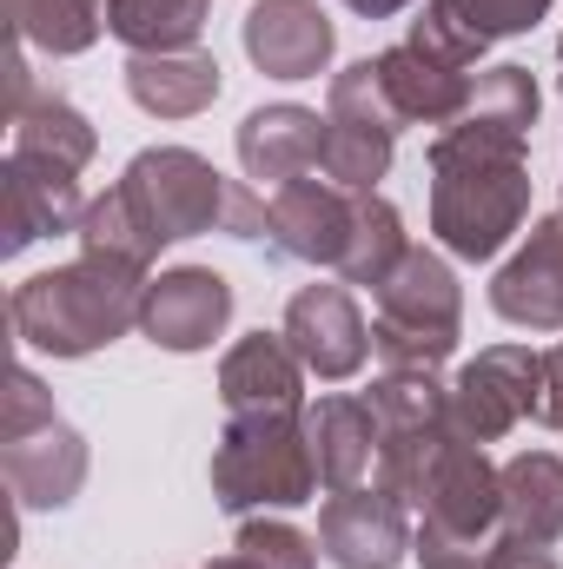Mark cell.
<instances>
[{
	"instance_id": "obj_16",
	"label": "cell",
	"mask_w": 563,
	"mask_h": 569,
	"mask_svg": "<svg viewBox=\"0 0 563 569\" xmlns=\"http://www.w3.org/2000/svg\"><path fill=\"white\" fill-rule=\"evenodd\" d=\"M491 311L524 331H563V212L537 219L517 259H504L491 279Z\"/></svg>"
},
{
	"instance_id": "obj_30",
	"label": "cell",
	"mask_w": 563,
	"mask_h": 569,
	"mask_svg": "<svg viewBox=\"0 0 563 569\" xmlns=\"http://www.w3.org/2000/svg\"><path fill=\"white\" fill-rule=\"evenodd\" d=\"M233 550L253 557L259 569H318V537H305V530L285 523V517H239Z\"/></svg>"
},
{
	"instance_id": "obj_21",
	"label": "cell",
	"mask_w": 563,
	"mask_h": 569,
	"mask_svg": "<svg viewBox=\"0 0 563 569\" xmlns=\"http://www.w3.org/2000/svg\"><path fill=\"white\" fill-rule=\"evenodd\" d=\"M504 477V543L551 550L563 537V457L557 450H517L497 463Z\"/></svg>"
},
{
	"instance_id": "obj_19",
	"label": "cell",
	"mask_w": 563,
	"mask_h": 569,
	"mask_svg": "<svg viewBox=\"0 0 563 569\" xmlns=\"http://www.w3.org/2000/svg\"><path fill=\"white\" fill-rule=\"evenodd\" d=\"M305 437L318 457V483L325 490H358L378 470V411L352 391H332L305 411Z\"/></svg>"
},
{
	"instance_id": "obj_26",
	"label": "cell",
	"mask_w": 563,
	"mask_h": 569,
	"mask_svg": "<svg viewBox=\"0 0 563 569\" xmlns=\"http://www.w3.org/2000/svg\"><path fill=\"white\" fill-rule=\"evenodd\" d=\"M405 252H412V239H405L398 206H392V199H378V192H358V212H352V239H345L338 279L378 291V284L405 266Z\"/></svg>"
},
{
	"instance_id": "obj_7",
	"label": "cell",
	"mask_w": 563,
	"mask_h": 569,
	"mask_svg": "<svg viewBox=\"0 0 563 569\" xmlns=\"http://www.w3.org/2000/svg\"><path fill=\"white\" fill-rule=\"evenodd\" d=\"M120 186L134 192V206L159 232V246H179V239H199V232H226L233 179H219L213 159L192 152V146H146V152H134Z\"/></svg>"
},
{
	"instance_id": "obj_8",
	"label": "cell",
	"mask_w": 563,
	"mask_h": 569,
	"mask_svg": "<svg viewBox=\"0 0 563 569\" xmlns=\"http://www.w3.org/2000/svg\"><path fill=\"white\" fill-rule=\"evenodd\" d=\"M544 351L531 345H491L451 378V430L471 443H504L524 418H537Z\"/></svg>"
},
{
	"instance_id": "obj_13",
	"label": "cell",
	"mask_w": 563,
	"mask_h": 569,
	"mask_svg": "<svg viewBox=\"0 0 563 569\" xmlns=\"http://www.w3.org/2000/svg\"><path fill=\"white\" fill-rule=\"evenodd\" d=\"M80 219H87L80 172L33 166V159H13L7 152V166H0V259H20L40 239L80 232Z\"/></svg>"
},
{
	"instance_id": "obj_6",
	"label": "cell",
	"mask_w": 563,
	"mask_h": 569,
	"mask_svg": "<svg viewBox=\"0 0 563 569\" xmlns=\"http://www.w3.org/2000/svg\"><path fill=\"white\" fill-rule=\"evenodd\" d=\"M365 405L378 411V470L372 483H385L392 497L418 503L424 477L451 437V385H437V371H385Z\"/></svg>"
},
{
	"instance_id": "obj_38",
	"label": "cell",
	"mask_w": 563,
	"mask_h": 569,
	"mask_svg": "<svg viewBox=\"0 0 563 569\" xmlns=\"http://www.w3.org/2000/svg\"><path fill=\"white\" fill-rule=\"evenodd\" d=\"M557 93H563V80H557Z\"/></svg>"
},
{
	"instance_id": "obj_15",
	"label": "cell",
	"mask_w": 563,
	"mask_h": 569,
	"mask_svg": "<svg viewBox=\"0 0 563 569\" xmlns=\"http://www.w3.org/2000/svg\"><path fill=\"white\" fill-rule=\"evenodd\" d=\"M0 470L20 510H67L87 483V437L67 418H47L33 430H13L0 443Z\"/></svg>"
},
{
	"instance_id": "obj_25",
	"label": "cell",
	"mask_w": 563,
	"mask_h": 569,
	"mask_svg": "<svg viewBox=\"0 0 563 569\" xmlns=\"http://www.w3.org/2000/svg\"><path fill=\"white\" fill-rule=\"evenodd\" d=\"M213 0H107V33L127 53H186L199 47Z\"/></svg>"
},
{
	"instance_id": "obj_17",
	"label": "cell",
	"mask_w": 563,
	"mask_h": 569,
	"mask_svg": "<svg viewBox=\"0 0 563 569\" xmlns=\"http://www.w3.org/2000/svg\"><path fill=\"white\" fill-rule=\"evenodd\" d=\"M305 365L285 345V331H246L226 358H219V398L226 418H253V411H305Z\"/></svg>"
},
{
	"instance_id": "obj_29",
	"label": "cell",
	"mask_w": 563,
	"mask_h": 569,
	"mask_svg": "<svg viewBox=\"0 0 563 569\" xmlns=\"http://www.w3.org/2000/svg\"><path fill=\"white\" fill-rule=\"evenodd\" d=\"M392 127H358V120H332L325 113V179L345 186V192H378V179L392 172Z\"/></svg>"
},
{
	"instance_id": "obj_27",
	"label": "cell",
	"mask_w": 563,
	"mask_h": 569,
	"mask_svg": "<svg viewBox=\"0 0 563 569\" xmlns=\"http://www.w3.org/2000/svg\"><path fill=\"white\" fill-rule=\"evenodd\" d=\"M7 20H13L20 47H40V53L67 60V53H87L107 33V0H7Z\"/></svg>"
},
{
	"instance_id": "obj_12",
	"label": "cell",
	"mask_w": 563,
	"mask_h": 569,
	"mask_svg": "<svg viewBox=\"0 0 563 569\" xmlns=\"http://www.w3.org/2000/svg\"><path fill=\"white\" fill-rule=\"evenodd\" d=\"M266 206H273V219H266V246H273V259L338 272L345 239H352L358 192H345V186H332V179H292V186H279Z\"/></svg>"
},
{
	"instance_id": "obj_20",
	"label": "cell",
	"mask_w": 563,
	"mask_h": 569,
	"mask_svg": "<svg viewBox=\"0 0 563 569\" xmlns=\"http://www.w3.org/2000/svg\"><path fill=\"white\" fill-rule=\"evenodd\" d=\"M378 80H385V93H392V107H398L405 127H437L444 133L464 113V100H471V73L431 60L412 40H398V47L378 53Z\"/></svg>"
},
{
	"instance_id": "obj_2",
	"label": "cell",
	"mask_w": 563,
	"mask_h": 569,
	"mask_svg": "<svg viewBox=\"0 0 563 569\" xmlns=\"http://www.w3.org/2000/svg\"><path fill=\"white\" fill-rule=\"evenodd\" d=\"M146 284L152 279H146L140 266L80 252L73 266H53V272H33L27 284H13L7 318H13V338H20L27 351H47V358H93L100 345L140 331Z\"/></svg>"
},
{
	"instance_id": "obj_23",
	"label": "cell",
	"mask_w": 563,
	"mask_h": 569,
	"mask_svg": "<svg viewBox=\"0 0 563 569\" xmlns=\"http://www.w3.org/2000/svg\"><path fill=\"white\" fill-rule=\"evenodd\" d=\"M7 120H13V159L60 166V172H87L93 152H100L93 120H87L73 100H60V93H40V87H33Z\"/></svg>"
},
{
	"instance_id": "obj_1",
	"label": "cell",
	"mask_w": 563,
	"mask_h": 569,
	"mask_svg": "<svg viewBox=\"0 0 563 569\" xmlns=\"http://www.w3.org/2000/svg\"><path fill=\"white\" fill-rule=\"evenodd\" d=\"M431 232L451 259H497L524 219H531V166L524 146L511 140H484L471 127H444L431 152Z\"/></svg>"
},
{
	"instance_id": "obj_33",
	"label": "cell",
	"mask_w": 563,
	"mask_h": 569,
	"mask_svg": "<svg viewBox=\"0 0 563 569\" xmlns=\"http://www.w3.org/2000/svg\"><path fill=\"white\" fill-rule=\"evenodd\" d=\"M47 418H60V411H53V391H47V385L20 365V371L7 378V437H13V430L47 425Z\"/></svg>"
},
{
	"instance_id": "obj_31",
	"label": "cell",
	"mask_w": 563,
	"mask_h": 569,
	"mask_svg": "<svg viewBox=\"0 0 563 569\" xmlns=\"http://www.w3.org/2000/svg\"><path fill=\"white\" fill-rule=\"evenodd\" d=\"M405 40H412V47H424L431 60H444V67H464V73H471V67L484 60V47H491L484 33H471V27L457 20L444 0H431V7H424L418 20H412V33H405Z\"/></svg>"
},
{
	"instance_id": "obj_32",
	"label": "cell",
	"mask_w": 563,
	"mask_h": 569,
	"mask_svg": "<svg viewBox=\"0 0 563 569\" xmlns=\"http://www.w3.org/2000/svg\"><path fill=\"white\" fill-rule=\"evenodd\" d=\"M471 33H484V40H511V33H531L544 13H551V0H444Z\"/></svg>"
},
{
	"instance_id": "obj_11",
	"label": "cell",
	"mask_w": 563,
	"mask_h": 569,
	"mask_svg": "<svg viewBox=\"0 0 563 569\" xmlns=\"http://www.w3.org/2000/svg\"><path fill=\"white\" fill-rule=\"evenodd\" d=\"M233 325V284L213 266H172L146 284L140 305V338L159 351H206L219 331Z\"/></svg>"
},
{
	"instance_id": "obj_34",
	"label": "cell",
	"mask_w": 563,
	"mask_h": 569,
	"mask_svg": "<svg viewBox=\"0 0 563 569\" xmlns=\"http://www.w3.org/2000/svg\"><path fill=\"white\" fill-rule=\"evenodd\" d=\"M537 425L563 430V345L544 351V385H537Z\"/></svg>"
},
{
	"instance_id": "obj_10",
	"label": "cell",
	"mask_w": 563,
	"mask_h": 569,
	"mask_svg": "<svg viewBox=\"0 0 563 569\" xmlns=\"http://www.w3.org/2000/svg\"><path fill=\"white\" fill-rule=\"evenodd\" d=\"M285 345L298 351V365L318 385L358 378L365 351H372V331H365V311H358L352 284H305V291H292V305H285Z\"/></svg>"
},
{
	"instance_id": "obj_22",
	"label": "cell",
	"mask_w": 563,
	"mask_h": 569,
	"mask_svg": "<svg viewBox=\"0 0 563 569\" xmlns=\"http://www.w3.org/2000/svg\"><path fill=\"white\" fill-rule=\"evenodd\" d=\"M219 60L186 47V53H134L127 60V93L152 120H192L219 100Z\"/></svg>"
},
{
	"instance_id": "obj_4",
	"label": "cell",
	"mask_w": 563,
	"mask_h": 569,
	"mask_svg": "<svg viewBox=\"0 0 563 569\" xmlns=\"http://www.w3.org/2000/svg\"><path fill=\"white\" fill-rule=\"evenodd\" d=\"M318 497V457L305 437V411H253L226 418L213 443V503L233 517L298 510Z\"/></svg>"
},
{
	"instance_id": "obj_37",
	"label": "cell",
	"mask_w": 563,
	"mask_h": 569,
	"mask_svg": "<svg viewBox=\"0 0 563 569\" xmlns=\"http://www.w3.org/2000/svg\"><path fill=\"white\" fill-rule=\"evenodd\" d=\"M557 60H563V33H557Z\"/></svg>"
},
{
	"instance_id": "obj_3",
	"label": "cell",
	"mask_w": 563,
	"mask_h": 569,
	"mask_svg": "<svg viewBox=\"0 0 563 569\" xmlns=\"http://www.w3.org/2000/svg\"><path fill=\"white\" fill-rule=\"evenodd\" d=\"M418 537L412 557L424 569H491L504 550V477L471 437H444L431 477L418 490Z\"/></svg>"
},
{
	"instance_id": "obj_36",
	"label": "cell",
	"mask_w": 563,
	"mask_h": 569,
	"mask_svg": "<svg viewBox=\"0 0 563 569\" xmlns=\"http://www.w3.org/2000/svg\"><path fill=\"white\" fill-rule=\"evenodd\" d=\"M199 569H259V563H253V557H239V550H233V557H219V563H199Z\"/></svg>"
},
{
	"instance_id": "obj_28",
	"label": "cell",
	"mask_w": 563,
	"mask_h": 569,
	"mask_svg": "<svg viewBox=\"0 0 563 569\" xmlns=\"http://www.w3.org/2000/svg\"><path fill=\"white\" fill-rule=\"evenodd\" d=\"M80 252H93V259H120V266H152L159 259V232L146 226V212L134 206V192L127 186H107L100 199H87V219H80Z\"/></svg>"
},
{
	"instance_id": "obj_5",
	"label": "cell",
	"mask_w": 563,
	"mask_h": 569,
	"mask_svg": "<svg viewBox=\"0 0 563 569\" xmlns=\"http://www.w3.org/2000/svg\"><path fill=\"white\" fill-rule=\"evenodd\" d=\"M372 298H378L372 351H378L385 371H437L457 351V338H464V291H457V272L431 246H412L405 266Z\"/></svg>"
},
{
	"instance_id": "obj_18",
	"label": "cell",
	"mask_w": 563,
	"mask_h": 569,
	"mask_svg": "<svg viewBox=\"0 0 563 569\" xmlns=\"http://www.w3.org/2000/svg\"><path fill=\"white\" fill-rule=\"evenodd\" d=\"M239 166H246V179H266L273 192L292 179H312L325 166V120L298 100L246 113L239 120Z\"/></svg>"
},
{
	"instance_id": "obj_14",
	"label": "cell",
	"mask_w": 563,
	"mask_h": 569,
	"mask_svg": "<svg viewBox=\"0 0 563 569\" xmlns=\"http://www.w3.org/2000/svg\"><path fill=\"white\" fill-rule=\"evenodd\" d=\"M239 40L266 80H318L338 53V27L318 0H253Z\"/></svg>"
},
{
	"instance_id": "obj_35",
	"label": "cell",
	"mask_w": 563,
	"mask_h": 569,
	"mask_svg": "<svg viewBox=\"0 0 563 569\" xmlns=\"http://www.w3.org/2000/svg\"><path fill=\"white\" fill-rule=\"evenodd\" d=\"M352 13H365V20H392V13H405L412 0H345Z\"/></svg>"
},
{
	"instance_id": "obj_24",
	"label": "cell",
	"mask_w": 563,
	"mask_h": 569,
	"mask_svg": "<svg viewBox=\"0 0 563 569\" xmlns=\"http://www.w3.org/2000/svg\"><path fill=\"white\" fill-rule=\"evenodd\" d=\"M451 127H471L484 140H511L531 146V127H537V73L517 67V60H497V67H477L471 73V100Z\"/></svg>"
},
{
	"instance_id": "obj_9",
	"label": "cell",
	"mask_w": 563,
	"mask_h": 569,
	"mask_svg": "<svg viewBox=\"0 0 563 569\" xmlns=\"http://www.w3.org/2000/svg\"><path fill=\"white\" fill-rule=\"evenodd\" d=\"M412 503L385 483L332 490L318 510V550L332 569H398L412 557Z\"/></svg>"
}]
</instances>
